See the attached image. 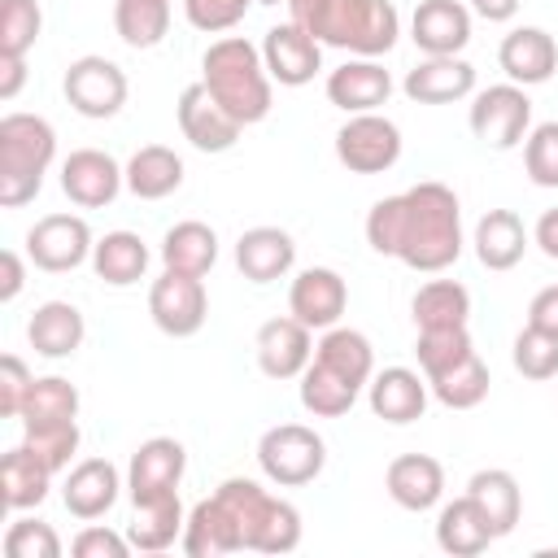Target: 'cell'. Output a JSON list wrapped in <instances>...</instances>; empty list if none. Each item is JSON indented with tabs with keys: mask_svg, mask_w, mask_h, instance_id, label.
Returning <instances> with one entry per match:
<instances>
[{
	"mask_svg": "<svg viewBox=\"0 0 558 558\" xmlns=\"http://www.w3.org/2000/svg\"><path fill=\"white\" fill-rule=\"evenodd\" d=\"M174 113H179L183 140H187L192 148H201V153H227V148L240 140V131H244V126L218 105V96H214L205 83H187V87L179 92Z\"/></svg>",
	"mask_w": 558,
	"mask_h": 558,
	"instance_id": "obj_13",
	"label": "cell"
},
{
	"mask_svg": "<svg viewBox=\"0 0 558 558\" xmlns=\"http://www.w3.org/2000/svg\"><path fill=\"white\" fill-rule=\"evenodd\" d=\"M92 270L96 279H105L109 288H131L144 279L148 270V244L135 231H109L96 240L92 248Z\"/></svg>",
	"mask_w": 558,
	"mask_h": 558,
	"instance_id": "obj_32",
	"label": "cell"
},
{
	"mask_svg": "<svg viewBox=\"0 0 558 558\" xmlns=\"http://www.w3.org/2000/svg\"><path fill=\"white\" fill-rule=\"evenodd\" d=\"M357 384H349L344 375H336L331 366H323V362H314L310 357V366L301 371V405L314 414V418H340V414H349L353 410V401H357Z\"/></svg>",
	"mask_w": 558,
	"mask_h": 558,
	"instance_id": "obj_37",
	"label": "cell"
},
{
	"mask_svg": "<svg viewBox=\"0 0 558 558\" xmlns=\"http://www.w3.org/2000/svg\"><path fill=\"white\" fill-rule=\"evenodd\" d=\"M48 484H52V471L26 445H13L0 458V501L9 510H35L48 497Z\"/></svg>",
	"mask_w": 558,
	"mask_h": 558,
	"instance_id": "obj_33",
	"label": "cell"
},
{
	"mask_svg": "<svg viewBox=\"0 0 558 558\" xmlns=\"http://www.w3.org/2000/svg\"><path fill=\"white\" fill-rule=\"evenodd\" d=\"M113 31L126 48H157L170 31V0H113Z\"/></svg>",
	"mask_w": 558,
	"mask_h": 558,
	"instance_id": "obj_38",
	"label": "cell"
},
{
	"mask_svg": "<svg viewBox=\"0 0 558 558\" xmlns=\"http://www.w3.org/2000/svg\"><path fill=\"white\" fill-rule=\"evenodd\" d=\"M262 61H266V74L279 87H305L323 70V44L305 26L279 22L262 39Z\"/></svg>",
	"mask_w": 558,
	"mask_h": 558,
	"instance_id": "obj_14",
	"label": "cell"
},
{
	"mask_svg": "<svg viewBox=\"0 0 558 558\" xmlns=\"http://www.w3.org/2000/svg\"><path fill=\"white\" fill-rule=\"evenodd\" d=\"M26 83V57H0V100H13Z\"/></svg>",
	"mask_w": 558,
	"mask_h": 558,
	"instance_id": "obj_52",
	"label": "cell"
},
{
	"mask_svg": "<svg viewBox=\"0 0 558 558\" xmlns=\"http://www.w3.org/2000/svg\"><path fill=\"white\" fill-rule=\"evenodd\" d=\"M148 318L157 323V331L187 340L205 327L209 318V296L201 275H183V270H161V279H153L148 288Z\"/></svg>",
	"mask_w": 558,
	"mask_h": 558,
	"instance_id": "obj_10",
	"label": "cell"
},
{
	"mask_svg": "<svg viewBox=\"0 0 558 558\" xmlns=\"http://www.w3.org/2000/svg\"><path fill=\"white\" fill-rule=\"evenodd\" d=\"M523 170L536 187H558V122L532 126L523 140Z\"/></svg>",
	"mask_w": 558,
	"mask_h": 558,
	"instance_id": "obj_45",
	"label": "cell"
},
{
	"mask_svg": "<svg viewBox=\"0 0 558 558\" xmlns=\"http://www.w3.org/2000/svg\"><path fill=\"white\" fill-rule=\"evenodd\" d=\"M427 375L410 371V366H384L371 375L366 384V401H371V414L384 418V423H414L423 418L427 410Z\"/></svg>",
	"mask_w": 558,
	"mask_h": 558,
	"instance_id": "obj_20",
	"label": "cell"
},
{
	"mask_svg": "<svg viewBox=\"0 0 558 558\" xmlns=\"http://www.w3.org/2000/svg\"><path fill=\"white\" fill-rule=\"evenodd\" d=\"M384 488L401 510H432L445 497V466L432 453H401L384 471Z\"/></svg>",
	"mask_w": 558,
	"mask_h": 558,
	"instance_id": "obj_23",
	"label": "cell"
},
{
	"mask_svg": "<svg viewBox=\"0 0 558 558\" xmlns=\"http://www.w3.org/2000/svg\"><path fill=\"white\" fill-rule=\"evenodd\" d=\"M44 31L35 0H0V57H26Z\"/></svg>",
	"mask_w": 558,
	"mask_h": 558,
	"instance_id": "obj_43",
	"label": "cell"
},
{
	"mask_svg": "<svg viewBox=\"0 0 558 558\" xmlns=\"http://www.w3.org/2000/svg\"><path fill=\"white\" fill-rule=\"evenodd\" d=\"M388 96H392V74L375 57L344 61L340 70L327 74V100L344 113H375L379 105H388Z\"/></svg>",
	"mask_w": 558,
	"mask_h": 558,
	"instance_id": "obj_22",
	"label": "cell"
},
{
	"mask_svg": "<svg viewBox=\"0 0 558 558\" xmlns=\"http://www.w3.org/2000/svg\"><path fill=\"white\" fill-rule=\"evenodd\" d=\"M57 418H78V388L61 375H44L31 384V397L22 405V427L26 423H57Z\"/></svg>",
	"mask_w": 558,
	"mask_h": 558,
	"instance_id": "obj_40",
	"label": "cell"
},
{
	"mask_svg": "<svg viewBox=\"0 0 558 558\" xmlns=\"http://www.w3.org/2000/svg\"><path fill=\"white\" fill-rule=\"evenodd\" d=\"M466 122H471V135H475L480 144L506 153V148H514V144L527 140L532 100H527V92H523L519 83H497V87L475 92Z\"/></svg>",
	"mask_w": 558,
	"mask_h": 558,
	"instance_id": "obj_7",
	"label": "cell"
},
{
	"mask_svg": "<svg viewBox=\"0 0 558 558\" xmlns=\"http://www.w3.org/2000/svg\"><path fill=\"white\" fill-rule=\"evenodd\" d=\"M122 187H126V166H118L100 148H74L61 161V192L78 209H105L118 201Z\"/></svg>",
	"mask_w": 558,
	"mask_h": 558,
	"instance_id": "obj_12",
	"label": "cell"
},
{
	"mask_svg": "<svg viewBox=\"0 0 558 558\" xmlns=\"http://www.w3.org/2000/svg\"><path fill=\"white\" fill-rule=\"evenodd\" d=\"M135 506V519L126 523V536L135 549L144 554H161L170 549L179 536H183V506H179V493H166V497H148V501H131Z\"/></svg>",
	"mask_w": 558,
	"mask_h": 558,
	"instance_id": "obj_31",
	"label": "cell"
},
{
	"mask_svg": "<svg viewBox=\"0 0 558 558\" xmlns=\"http://www.w3.org/2000/svg\"><path fill=\"white\" fill-rule=\"evenodd\" d=\"M296 262V244L283 227H248L235 240V266L248 283H275L292 270Z\"/></svg>",
	"mask_w": 558,
	"mask_h": 558,
	"instance_id": "obj_25",
	"label": "cell"
},
{
	"mask_svg": "<svg viewBox=\"0 0 558 558\" xmlns=\"http://www.w3.org/2000/svg\"><path fill=\"white\" fill-rule=\"evenodd\" d=\"M344 305H349V288H344L340 270H331V266H310L288 288V314L301 318L310 331L336 327Z\"/></svg>",
	"mask_w": 558,
	"mask_h": 558,
	"instance_id": "obj_15",
	"label": "cell"
},
{
	"mask_svg": "<svg viewBox=\"0 0 558 558\" xmlns=\"http://www.w3.org/2000/svg\"><path fill=\"white\" fill-rule=\"evenodd\" d=\"M78 558H126L135 545H131V536H122V532H113V527H100V523H92V527H83L78 536H74V545H70Z\"/></svg>",
	"mask_w": 558,
	"mask_h": 558,
	"instance_id": "obj_49",
	"label": "cell"
},
{
	"mask_svg": "<svg viewBox=\"0 0 558 558\" xmlns=\"http://www.w3.org/2000/svg\"><path fill=\"white\" fill-rule=\"evenodd\" d=\"M488 384L493 379H488V366H484L480 353H466L458 366H449V371H440V375L427 379L432 397L440 405H449V410H475L488 397Z\"/></svg>",
	"mask_w": 558,
	"mask_h": 558,
	"instance_id": "obj_39",
	"label": "cell"
},
{
	"mask_svg": "<svg viewBox=\"0 0 558 558\" xmlns=\"http://www.w3.org/2000/svg\"><path fill=\"white\" fill-rule=\"evenodd\" d=\"M118 488H122V475L109 458H83L70 466V475L61 484V501L74 519H100L113 510Z\"/></svg>",
	"mask_w": 558,
	"mask_h": 558,
	"instance_id": "obj_24",
	"label": "cell"
},
{
	"mask_svg": "<svg viewBox=\"0 0 558 558\" xmlns=\"http://www.w3.org/2000/svg\"><path fill=\"white\" fill-rule=\"evenodd\" d=\"M257 4H279V0H257Z\"/></svg>",
	"mask_w": 558,
	"mask_h": 558,
	"instance_id": "obj_56",
	"label": "cell"
},
{
	"mask_svg": "<svg viewBox=\"0 0 558 558\" xmlns=\"http://www.w3.org/2000/svg\"><path fill=\"white\" fill-rule=\"evenodd\" d=\"M248 4H257V0H183V13L196 31L218 35V31H231L248 13Z\"/></svg>",
	"mask_w": 558,
	"mask_h": 558,
	"instance_id": "obj_47",
	"label": "cell"
},
{
	"mask_svg": "<svg viewBox=\"0 0 558 558\" xmlns=\"http://www.w3.org/2000/svg\"><path fill=\"white\" fill-rule=\"evenodd\" d=\"M183 183V157L166 144H144L131 153L126 161V192L140 201H161L170 192H179Z\"/></svg>",
	"mask_w": 558,
	"mask_h": 558,
	"instance_id": "obj_29",
	"label": "cell"
},
{
	"mask_svg": "<svg viewBox=\"0 0 558 558\" xmlns=\"http://www.w3.org/2000/svg\"><path fill=\"white\" fill-rule=\"evenodd\" d=\"M22 445L57 475L70 466V458L78 453V423L74 418H57V423H26Z\"/></svg>",
	"mask_w": 558,
	"mask_h": 558,
	"instance_id": "obj_41",
	"label": "cell"
},
{
	"mask_svg": "<svg viewBox=\"0 0 558 558\" xmlns=\"http://www.w3.org/2000/svg\"><path fill=\"white\" fill-rule=\"evenodd\" d=\"M314 362L331 366L336 375H344L357 388H366L375 375V349L357 327H327L323 340L314 344Z\"/></svg>",
	"mask_w": 558,
	"mask_h": 558,
	"instance_id": "obj_36",
	"label": "cell"
},
{
	"mask_svg": "<svg viewBox=\"0 0 558 558\" xmlns=\"http://www.w3.org/2000/svg\"><path fill=\"white\" fill-rule=\"evenodd\" d=\"M493 541H497V532H493L488 514H484L471 497H453V501L440 506V514H436V545H440L445 554H453V558H475V554H484Z\"/></svg>",
	"mask_w": 558,
	"mask_h": 558,
	"instance_id": "obj_26",
	"label": "cell"
},
{
	"mask_svg": "<svg viewBox=\"0 0 558 558\" xmlns=\"http://www.w3.org/2000/svg\"><path fill=\"white\" fill-rule=\"evenodd\" d=\"M366 244L379 257H397L410 270L436 275L462 257V205L458 192L427 179L397 196H384L366 214Z\"/></svg>",
	"mask_w": 558,
	"mask_h": 558,
	"instance_id": "obj_1",
	"label": "cell"
},
{
	"mask_svg": "<svg viewBox=\"0 0 558 558\" xmlns=\"http://www.w3.org/2000/svg\"><path fill=\"white\" fill-rule=\"evenodd\" d=\"M83 336H87V323H83L78 305H70V301H44V305L31 314V323H26L31 349H35L39 357H52V362L78 353Z\"/></svg>",
	"mask_w": 558,
	"mask_h": 558,
	"instance_id": "obj_28",
	"label": "cell"
},
{
	"mask_svg": "<svg viewBox=\"0 0 558 558\" xmlns=\"http://www.w3.org/2000/svg\"><path fill=\"white\" fill-rule=\"evenodd\" d=\"M523 0H471V13H480L484 22H510L519 13Z\"/></svg>",
	"mask_w": 558,
	"mask_h": 558,
	"instance_id": "obj_55",
	"label": "cell"
},
{
	"mask_svg": "<svg viewBox=\"0 0 558 558\" xmlns=\"http://www.w3.org/2000/svg\"><path fill=\"white\" fill-rule=\"evenodd\" d=\"M401 92L414 105H453L475 92V65L462 57H427L414 70H405Z\"/></svg>",
	"mask_w": 558,
	"mask_h": 558,
	"instance_id": "obj_21",
	"label": "cell"
},
{
	"mask_svg": "<svg viewBox=\"0 0 558 558\" xmlns=\"http://www.w3.org/2000/svg\"><path fill=\"white\" fill-rule=\"evenodd\" d=\"M0 266H4V279H0V301H13V296L22 292V283H26L22 257H17L13 248H4V253H0Z\"/></svg>",
	"mask_w": 558,
	"mask_h": 558,
	"instance_id": "obj_53",
	"label": "cell"
},
{
	"mask_svg": "<svg viewBox=\"0 0 558 558\" xmlns=\"http://www.w3.org/2000/svg\"><path fill=\"white\" fill-rule=\"evenodd\" d=\"M61 92H65V100H70V109H74V113L105 122V118H113V113L126 105L131 83H126V74H122V65H118V61L87 52V57H78V61H70V65H65Z\"/></svg>",
	"mask_w": 558,
	"mask_h": 558,
	"instance_id": "obj_9",
	"label": "cell"
},
{
	"mask_svg": "<svg viewBox=\"0 0 558 558\" xmlns=\"http://www.w3.org/2000/svg\"><path fill=\"white\" fill-rule=\"evenodd\" d=\"M336 157L349 174H384L401 157V126L379 109L349 113V122L336 131Z\"/></svg>",
	"mask_w": 558,
	"mask_h": 558,
	"instance_id": "obj_8",
	"label": "cell"
},
{
	"mask_svg": "<svg viewBox=\"0 0 558 558\" xmlns=\"http://www.w3.org/2000/svg\"><path fill=\"white\" fill-rule=\"evenodd\" d=\"M527 323L541 327V331H549V336H558V283H549V288H541V292L532 296Z\"/></svg>",
	"mask_w": 558,
	"mask_h": 558,
	"instance_id": "obj_50",
	"label": "cell"
},
{
	"mask_svg": "<svg viewBox=\"0 0 558 558\" xmlns=\"http://www.w3.org/2000/svg\"><path fill=\"white\" fill-rule=\"evenodd\" d=\"M475 257L484 270H514L527 253V227L514 209H488L475 222Z\"/></svg>",
	"mask_w": 558,
	"mask_h": 558,
	"instance_id": "obj_27",
	"label": "cell"
},
{
	"mask_svg": "<svg viewBox=\"0 0 558 558\" xmlns=\"http://www.w3.org/2000/svg\"><path fill=\"white\" fill-rule=\"evenodd\" d=\"M214 506L227 519L240 549L253 554H292L301 545V510L283 497H270L257 480H222L214 488Z\"/></svg>",
	"mask_w": 558,
	"mask_h": 558,
	"instance_id": "obj_2",
	"label": "cell"
},
{
	"mask_svg": "<svg viewBox=\"0 0 558 558\" xmlns=\"http://www.w3.org/2000/svg\"><path fill=\"white\" fill-rule=\"evenodd\" d=\"M397 35H401V17H397L392 0H331L327 17L318 26V44L349 48L357 57L392 52Z\"/></svg>",
	"mask_w": 558,
	"mask_h": 558,
	"instance_id": "obj_5",
	"label": "cell"
},
{
	"mask_svg": "<svg viewBox=\"0 0 558 558\" xmlns=\"http://www.w3.org/2000/svg\"><path fill=\"white\" fill-rule=\"evenodd\" d=\"M201 70H205V87L218 96V105L240 122V126H253L270 113V74H266V61H262V48L248 44L244 35H222L205 48L201 57Z\"/></svg>",
	"mask_w": 558,
	"mask_h": 558,
	"instance_id": "obj_3",
	"label": "cell"
},
{
	"mask_svg": "<svg viewBox=\"0 0 558 558\" xmlns=\"http://www.w3.org/2000/svg\"><path fill=\"white\" fill-rule=\"evenodd\" d=\"M96 240H92V227L87 218L78 214H44L31 231H26V257L48 270V275H65V270H78L87 257H92Z\"/></svg>",
	"mask_w": 558,
	"mask_h": 558,
	"instance_id": "obj_11",
	"label": "cell"
},
{
	"mask_svg": "<svg viewBox=\"0 0 558 558\" xmlns=\"http://www.w3.org/2000/svg\"><path fill=\"white\" fill-rule=\"evenodd\" d=\"M410 318L418 331H436V327H466L471 318V292L458 279H427L414 301H410Z\"/></svg>",
	"mask_w": 558,
	"mask_h": 558,
	"instance_id": "obj_35",
	"label": "cell"
},
{
	"mask_svg": "<svg viewBox=\"0 0 558 558\" xmlns=\"http://www.w3.org/2000/svg\"><path fill=\"white\" fill-rule=\"evenodd\" d=\"M214 262H218V235H214V227L187 218V222H174V227L161 235V266H166V270L209 275Z\"/></svg>",
	"mask_w": 558,
	"mask_h": 558,
	"instance_id": "obj_34",
	"label": "cell"
},
{
	"mask_svg": "<svg viewBox=\"0 0 558 558\" xmlns=\"http://www.w3.org/2000/svg\"><path fill=\"white\" fill-rule=\"evenodd\" d=\"M466 497L488 514V523H493L497 536H510L514 532V523L523 514V493H519V480L510 471H501V466L475 471L466 480Z\"/></svg>",
	"mask_w": 558,
	"mask_h": 558,
	"instance_id": "obj_30",
	"label": "cell"
},
{
	"mask_svg": "<svg viewBox=\"0 0 558 558\" xmlns=\"http://www.w3.org/2000/svg\"><path fill=\"white\" fill-rule=\"evenodd\" d=\"M314 357L310 327L301 318H270L257 327V366L270 379H301V371Z\"/></svg>",
	"mask_w": 558,
	"mask_h": 558,
	"instance_id": "obj_19",
	"label": "cell"
},
{
	"mask_svg": "<svg viewBox=\"0 0 558 558\" xmlns=\"http://www.w3.org/2000/svg\"><path fill=\"white\" fill-rule=\"evenodd\" d=\"M532 240L541 244V253H545V257H554V262H558V209H545V214L536 218Z\"/></svg>",
	"mask_w": 558,
	"mask_h": 558,
	"instance_id": "obj_54",
	"label": "cell"
},
{
	"mask_svg": "<svg viewBox=\"0 0 558 558\" xmlns=\"http://www.w3.org/2000/svg\"><path fill=\"white\" fill-rule=\"evenodd\" d=\"M257 466L270 484L279 488H301L314 484L327 466V445L314 427L305 423H275L257 440Z\"/></svg>",
	"mask_w": 558,
	"mask_h": 558,
	"instance_id": "obj_6",
	"label": "cell"
},
{
	"mask_svg": "<svg viewBox=\"0 0 558 558\" xmlns=\"http://www.w3.org/2000/svg\"><path fill=\"white\" fill-rule=\"evenodd\" d=\"M57 157V131L39 113L0 118V205L17 209L39 196L44 174Z\"/></svg>",
	"mask_w": 558,
	"mask_h": 558,
	"instance_id": "obj_4",
	"label": "cell"
},
{
	"mask_svg": "<svg viewBox=\"0 0 558 558\" xmlns=\"http://www.w3.org/2000/svg\"><path fill=\"white\" fill-rule=\"evenodd\" d=\"M283 4H288V22L305 26V31L318 39V26H323V17H327L331 0H283Z\"/></svg>",
	"mask_w": 558,
	"mask_h": 558,
	"instance_id": "obj_51",
	"label": "cell"
},
{
	"mask_svg": "<svg viewBox=\"0 0 558 558\" xmlns=\"http://www.w3.org/2000/svg\"><path fill=\"white\" fill-rule=\"evenodd\" d=\"M410 39L427 57H458L471 44V9L462 0H418Z\"/></svg>",
	"mask_w": 558,
	"mask_h": 558,
	"instance_id": "obj_17",
	"label": "cell"
},
{
	"mask_svg": "<svg viewBox=\"0 0 558 558\" xmlns=\"http://www.w3.org/2000/svg\"><path fill=\"white\" fill-rule=\"evenodd\" d=\"M31 384H35V375L26 371V362L17 353H4L0 357V414L4 418H22V405L31 397Z\"/></svg>",
	"mask_w": 558,
	"mask_h": 558,
	"instance_id": "obj_48",
	"label": "cell"
},
{
	"mask_svg": "<svg viewBox=\"0 0 558 558\" xmlns=\"http://www.w3.org/2000/svg\"><path fill=\"white\" fill-rule=\"evenodd\" d=\"M510 357H514V371L523 379H554L558 375V336H549V331H541V327L527 323L514 336Z\"/></svg>",
	"mask_w": 558,
	"mask_h": 558,
	"instance_id": "obj_44",
	"label": "cell"
},
{
	"mask_svg": "<svg viewBox=\"0 0 558 558\" xmlns=\"http://www.w3.org/2000/svg\"><path fill=\"white\" fill-rule=\"evenodd\" d=\"M4 554L9 558H57L61 536L44 519H13L9 532H4Z\"/></svg>",
	"mask_w": 558,
	"mask_h": 558,
	"instance_id": "obj_46",
	"label": "cell"
},
{
	"mask_svg": "<svg viewBox=\"0 0 558 558\" xmlns=\"http://www.w3.org/2000/svg\"><path fill=\"white\" fill-rule=\"evenodd\" d=\"M187 471V449L174 436H153L131 453L126 466V488L131 501H148V497H166L179 493V480Z\"/></svg>",
	"mask_w": 558,
	"mask_h": 558,
	"instance_id": "obj_16",
	"label": "cell"
},
{
	"mask_svg": "<svg viewBox=\"0 0 558 558\" xmlns=\"http://www.w3.org/2000/svg\"><path fill=\"white\" fill-rule=\"evenodd\" d=\"M466 353H475L466 327H436V331H418V340H414V357H418V371L427 379L458 366Z\"/></svg>",
	"mask_w": 558,
	"mask_h": 558,
	"instance_id": "obj_42",
	"label": "cell"
},
{
	"mask_svg": "<svg viewBox=\"0 0 558 558\" xmlns=\"http://www.w3.org/2000/svg\"><path fill=\"white\" fill-rule=\"evenodd\" d=\"M497 65L519 87L549 83L554 70H558V39L549 31H541V26H514L497 48Z\"/></svg>",
	"mask_w": 558,
	"mask_h": 558,
	"instance_id": "obj_18",
	"label": "cell"
}]
</instances>
